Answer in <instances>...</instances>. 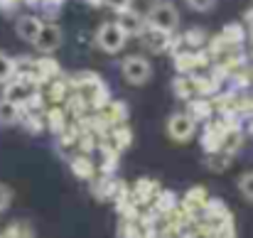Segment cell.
Segmentation results:
<instances>
[{
  "instance_id": "1",
  "label": "cell",
  "mask_w": 253,
  "mask_h": 238,
  "mask_svg": "<svg viewBox=\"0 0 253 238\" xmlns=\"http://www.w3.org/2000/svg\"><path fill=\"white\" fill-rule=\"evenodd\" d=\"M145 22L150 30H158V32L172 37L174 30L179 27V10L174 7V2L160 0V2L150 5V10L145 12Z\"/></svg>"
},
{
  "instance_id": "2",
  "label": "cell",
  "mask_w": 253,
  "mask_h": 238,
  "mask_svg": "<svg viewBox=\"0 0 253 238\" xmlns=\"http://www.w3.org/2000/svg\"><path fill=\"white\" fill-rule=\"evenodd\" d=\"M93 42H96V47H98L101 52H106V54H118V52L126 47L128 37H126V32L118 27L116 20H103V22L98 25L96 35H93Z\"/></svg>"
},
{
  "instance_id": "3",
  "label": "cell",
  "mask_w": 253,
  "mask_h": 238,
  "mask_svg": "<svg viewBox=\"0 0 253 238\" xmlns=\"http://www.w3.org/2000/svg\"><path fill=\"white\" fill-rule=\"evenodd\" d=\"M121 77L130 86H143L153 79V64L145 54H130L121 62Z\"/></svg>"
},
{
  "instance_id": "4",
  "label": "cell",
  "mask_w": 253,
  "mask_h": 238,
  "mask_svg": "<svg viewBox=\"0 0 253 238\" xmlns=\"http://www.w3.org/2000/svg\"><path fill=\"white\" fill-rule=\"evenodd\" d=\"M35 93H40V88H37V81L30 79V77H12V79L5 83V88H2V98L10 101V103H15V106H20V108Z\"/></svg>"
},
{
  "instance_id": "5",
  "label": "cell",
  "mask_w": 253,
  "mask_h": 238,
  "mask_svg": "<svg viewBox=\"0 0 253 238\" xmlns=\"http://www.w3.org/2000/svg\"><path fill=\"white\" fill-rule=\"evenodd\" d=\"M165 130H168V138H172L174 143H187V140L194 138L197 123L187 113H172L165 123Z\"/></svg>"
},
{
  "instance_id": "6",
  "label": "cell",
  "mask_w": 253,
  "mask_h": 238,
  "mask_svg": "<svg viewBox=\"0 0 253 238\" xmlns=\"http://www.w3.org/2000/svg\"><path fill=\"white\" fill-rule=\"evenodd\" d=\"M62 40H64L62 27H59L57 22H44L40 37L35 40V49L42 52L44 57H49V54H54V52L62 47Z\"/></svg>"
},
{
  "instance_id": "7",
  "label": "cell",
  "mask_w": 253,
  "mask_h": 238,
  "mask_svg": "<svg viewBox=\"0 0 253 238\" xmlns=\"http://www.w3.org/2000/svg\"><path fill=\"white\" fill-rule=\"evenodd\" d=\"M118 27L126 32V37H140L145 30H148V22H145V15H140L135 7H128L123 12H118L116 17Z\"/></svg>"
},
{
  "instance_id": "8",
  "label": "cell",
  "mask_w": 253,
  "mask_h": 238,
  "mask_svg": "<svg viewBox=\"0 0 253 238\" xmlns=\"http://www.w3.org/2000/svg\"><path fill=\"white\" fill-rule=\"evenodd\" d=\"M42 25H44V20L37 17V15H20L17 22H15V32H17V37H20L22 42L35 44V40H37L40 32H42Z\"/></svg>"
},
{
  "instance_id": "9",
  "label": "cell",
  "mask_w": 253,
  "mask_h": 238,
  "mask_svg": "<svg viewBox=\"0 0 253 238\" xmlns=\"http://www.w3.org/2000/svg\"><path fill=\"white\" fill-rule=\"evenodd\" d=\"M209 194H207V189L204 187H194V189H189L187 192V197H184V211L189 214H197V211H204L207 209V204H209Z\"/></svg>"
},
{
  "instance_id": "10",
  "label": "cell",
  "mask_w": 253,
  "mask_h": 238,
  "mask_svg": "<svg viewBox=\"0 0 253 238\" xmlns=\"http://www.w3.org/2000/svg\"><path fill=\"white\" fill-rule=\"evenodd\" d=\"M158 192H160V184H158L155 179H148V177L138 179V182H135V187H133V197H135L140 204L153 201V199L158 197Z\"/></svg>"
},
{
  "instance_id": "11",
  "label": "cell",
  "mask_w": 253,
  "mask_h": 238,
  "mask_svg": "<svg viewBox=\"0 0 253 238\" xmlns=\"http://www.w3.org/2000/svg\"><path fill=\"white\" fill-rule=\"evenodd\" d=\"M138 40H140L148 49H153L155 54L165 52V49L169 47V37H168V35H163V32H158V30H150V27H148V30H145Z\"/></svg>"
},
{
  "instance_id": "12",
  "label": "cell",
  "mask_w": 253,
  "mask_h": 238,
  "mask_svg": "<svg viewBox=\"0 0 253 238\" xmlns=\"http://www.w3.org/2000/svg\"><path fill=\"white\" fill-rule=\"evenodd\" d=\"M211 111H214V106H211V101H207V98H192V101H187V116H189L194 123L207 120V118L211 116Z\"/></svg>"
},
{
  "instance_id": "13",
  "label": "cell",
  "mask_w": 253,
  "mask_h": 238,
  "mask_svg": "<svg viewBox=\"0 0 253 238\" xmlns=\"http://www.w3.org/2000/svg\"><path fill=\"white\" fill-rule=\"evenodd\" d=\"M22 120V108L20 106H15V103H10V101H5L2 96H0V125H17Z\"/></svg>"
},
{
  "instance_id": "14",
  "label": "cell",
  "mask_w": 253,
  "mask_h": 238,
  "mask_svg": "<svg viewBox=\"0 0 253 238\" xmlns=\"http://www.w3.org/2000/svg\"><path fill=\"white\" fill-rule=\"evenodd\" d=\"M69 169L74 172V177L79 179H93V162L86 158V155H74L69 159Z\"/></svg>"
},
{
  "instance_id": "15",
  "label": "cell",
  "mask_w": 253,
  "mask_h": 238,
  "mask_svg": "<svg viewBox=\"0 0 253 238\" xmlns=\"http://www.w3.org/2000/svg\"><path fill=\"white\" fill-rule=\"evenodd\" d=\"M153 206H155V211H158V214H172V211L177 209V197H174V192L160 189V192H158V197L153 199Z\"/></svg>"
},
{
  "instance_id": "16",
  "label": "cell",
  "mask_w": 253,
  "mask_h": 238,
  "mask_svg": "<svg viewBox=\"0 0 253 238\" xmlns=\"http://www.w3.org/2000/svg\"><path fill=\"white\" fill-rule=\"evenodd\" d=\"M2 238H35V229L30 221H12L2 234Z\"/></svg>"
},
{
  "instance_id": "17",
  "label": "cell",
  "mask_w": 253,
  "mask_h": 238,
  "mask_svg": "<svg viewBox=\"0 0 253 238\" xmlns=\"http://www.w3.org/2000/svg\"><path fill=\"white\" fill-rule=\"evenodd\" d=\"M172 91H174V96H177L179 101H192V96H194V83H192L189 77L177 74V79L172 81Z\"/></svg>"
},
{
  "instance_id": "18",
  "label": "cell",
  "mask_w": 253,
  "mask_h": 238,
  "mask_svg": "<svg viewBox=\"0 0 253 238\" xmlns=\"http://www.w3.org/2000/svg\"><path fill=\"white\" fill-rule=\"evenodd\" d=\"M197 67V54L189 49V52H179V54H174V69H177V74H182V77H187V72L189 69H194Z\"/></svg>"
},
{
  "instance_id": "19",
  "label": "cell",
  "mask_w": 253,
  "mask_h": 238,
  "mask_svg": "<svg viewBox=\"0 0 253 238\" xmlns=\"http://www.w3.org/2000/svg\"><path fill=\"white\" fill-rule=\"evenodd\" d=\"M91 192L98 197V199H116V182H111L108 177H103V179H98V182H93L91 184Z\"/></svg>"
},
{
  "instance_id": "20",
  "label": "cell",
  "mask_w": 253,
  "mask_h": 238,
  "mask_svg": "<svg viewBox=\"0 0 253 238\" xmlns=\"http://www.w3.org/2000/svg\"><path fill=\"white\" fill-rule=\"evenodd\" d=\"M47 128L52 130V133H57V135H62L64 133V111L62 108H52L49 113H47Z\"/></svg>"
},
{
  "instance_id": "21",
  "label": "cell",
  "mask_w": 253,
  "mask_h": 238,
  "mask_svg": "<svg viewBox=\"0 0 253 238\" xmlns=\"http://www.w3.org/2000/svg\"><path fill=\"white\" fill-rule=\"evenodd\" d=\"M106 116H108V123H123L128 111H126V103L123 101H111L108 108H106Z\"/></svg>"
},
{
  "instance_id": "22",
  "label": "cell",
  "mask_w": 253,
  "mask_h": 238,
  "mask_svg": "<svg viewBox=\"0 0 253 238\" xmlns=\"http://www.w3.org/2000/svg\"><path fill=\"white\" fill-rule=\"evenodd\" d=\"M12 77H15V59L0 52V83H7Z\"/></svg>"
},
{
  "instance_id": "23",
  "label": "cell",
  "mask_w": 253,
  "mask_h": 238,
  "mask_svg": "<svg viewBox=\"0 0 253 238\" xmlns=\"http://www.w3.org/2000/svg\"><path fill=\"white\" fill-rule=\"evenodd\" d=\"M194 83V93H199L202 98L207 96V93H214L219 86H216V81L214 79H207V77H197V79H192Z\"/></svg>"
},
{
  "instance_id": "24",
  "label": "cell",
  "mask_w": 253,
  "mask_h": 238,
  "mask_svg": "<svg viewBox=\"0 0 253 238\" xmlns=\"http://www.w3.org/2000/svg\"><path fill=\"white\" fill-rule=\"evenodd\" d=\"M224 40H226V44H239L244 40V27L239 22H229L224 30Z\"/></svg>"
},
{
  "instance_id": "25",
  "label": "cell",
  "mask_w": 253,
  "mask_h": 238,
  "mask_svg": "<svg viewBox=\"0 0 253 238\" xmlns=\"http://www.w3.org/2000/svg\"><path fill=\"white\" fill-rule=\"evenodd\" d=\"M239 192H241L244 199L253 201V172H246V174L239 177Z\"/></svg>"
},
{
  "instance_id": "26",
  "label": "cell",
  "mask_w": 253,
  "mask_h": 238,
  "mask_svg": "<svg viewBox=\"0 0 253 238\" xmlns=\"http://www.w3.org/2000/svg\"><path fill=\"white\" fill-rule=\"evenodd\" d=\"M113 138L118 140L121 148H128V145L133 143V135H130V130H128L126 125H116V128H113Z\"/></svg>"
},
{
  "instance_id": "27",
  "label": "cell",
  "mask_w": 253,
  "mask_h": 238,
  "mask_svg": "<svg viewBox=\"0 0 253 238\" xmlns=\"http://www.w3.org/2000/svg\"><path fill=\"white\" fill-rule=\"evenodd\" d=\"M184 2H187V7L194 10V12H209V10L216 7V0H184Z\"/></svg>"
},
{
  "instance_id": "28",
  "label": "cell",
  "mask_w": 253,
  "mask_h": 238,
  "mask_svg": "<svg viewBox=\"0 0 253 238\" xmlns=\"http://www.w3.org/2000/svg\"><path fill=\"white\" fill-rule=\"evenodd\" d=\"M64 93H67V83H62V81H52V86H49V96H52V101L59 103V101L64 98Z\"/></svg>"
},
{
  "instance_id": "29",
  "label": "cell",
  "mask_w": 253,
  "mask_h": 238,
  "mask_svg": "<svg viewBox=\"0 0 253 238\" xmlns=\"http://www.w3.org/2000/svg\"><path fill=\"white\" fill-rule=\"evenodd\" d=\"M106 7H111L116 15L118 12H123V10H128V7H133V0H101Z\"/></svg>"
},
{
  "instance_id": "30",
  "label": "cell",
  "mask_w": 253,
  "mask_h": 238,
  "mask_svg": "<svg viewBox=\"0 0 253 238\" xmlns=\"http://www.w3.org/2000/svg\"><path fill=\"white\" fill-rule=\"evenodd\" d=\"M12 204V189L7 184H0V211H5Z\"/></svg>"
},
{
  "instance_id": "31",
  "label": "cell",
  "mask_w": 253,
  "mask_h": 238,
  "mask_svg": "<svg viewBox=\"0 0 253 238\" xmlns=\"http://www.w3.org/2000/svg\"><path fill=\"white\" fill-rule=\"evenodd\" d=\"M184 40H187V42H192V44L197 47V44L204 40V32H202V30H189V32L184 35Z\"/></svg>"
},
{
  "instance_id": "32",
  "label": "cell",
  "mask_w": 253,
  "mask_h": 238,
  "mask_svg": "<svg viewBox=\"0 0 253 238\" xmlns=\"http://www.w3.org/2000/svg\"><path fill=\"white\" fill-rule=\"evenodd\" d=\"M179 238H199V234H189L187 231V234H179Z\"/></svg>"
},
{
  "instance_id": "33",
  "label": "cell",
  "mask_w": 253,
  "mask_h": 238,
  "mask_svg": "<svg viewBox=\"0 0 253 238\" xmlns=\"http://www.w3.org/2000/svg\"><path fill=\"white\" fill-rule=\"evenodd\" d=\"M249 133H251V138H253V123H251V125H249Z\"/></svg>"
},
{
  "instance_id": "34",
  "label": "cell",
  "mask_w": 253,
  "mask_h": 238,
  "mask_svg": "<svg viewBox=\"0 0 253 238\" xmlns=\"http://www.w3.org/2000/svg\"><path fill=\"white\" fill-rule=\"evenodd\" d=\"M25 2H40V0H25Z\"/></svg>"
},
{
  "instance_id": "35",
  "label": "cell",
  "mask_w": 253,
  "mask_h": 238,
  "mask_svg": "<svg viewBox=\"0 0 253 238\" xmlns=\"http://www.w3.org/2000/svg\"><path fill=\"white\" fill-rule=\"evenodd\" d=\"M0 238H2V236H0Z\"/></svg>"
}]
</instances>
